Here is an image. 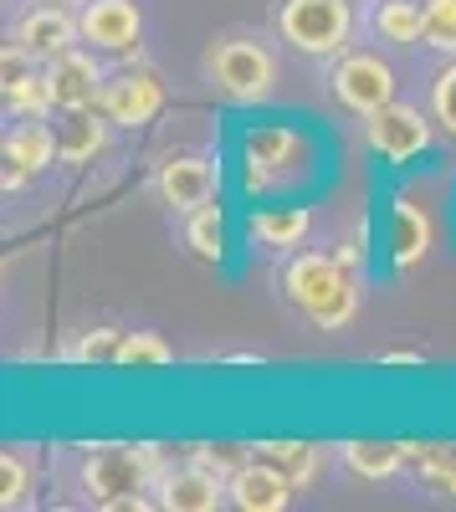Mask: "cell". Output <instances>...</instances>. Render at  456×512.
Wrapping results in <instances>:
<instances>
[{"label": "cell", "instance_id": "cell-23", "mask_svg": "<svg viewBox=\"0 0 456 512\" xmlns=\"http://www.w3.org/2000/svg\"><path fill=\"white\" fill-rule=\"evenodd\" d=\"M170 359H175V349L164 344L159 333L134 328V333H123V344H118V364H113V369H164Z\"/></svg>", "mask_w": 456, "mask_h": 512}, {"label": "cell", "instance_id": "cell-3", "mask_svg": "<svg viewBox=\"0 0 456 512\" xmlns=\"http://www.w3.org/2000/svg\"><path fill=\"white\" fill-rule=\"evenodd\" d=\"M277 31L293 52L339 57L354 36V11H349V0H282Z\"/></svg>", "mask_w": 456, "mask_h": 512}, {"label": "cell", "instance_id": "cell-22", "mask_svg": "<svg viewBox=\"0 0 456 512\" xmlns=\"http://www.w3.org/2000/svg\"><path fill=\"white\" fill-rule=\"evenodd\" d=\"M375 31L395 47H416L426 41V0H385L375 11Z\"/></svg>", "mask_w": 456, "mask_h": 512}, {"label": "cell", "instance_id": "cell-8", "mask_svg": "<svg viewBox=\"0 0 456 512\" xmlns=\"http://www.w3.org/2000/svg\"><path fill=\"white\" fill-rule=\"evenodd\" d=\"M293 492H298V482L267 456L241 461L236 472L226 477V502L241 507V512H282L287 502H293Z\"/></svg>", "mask_w": 456, "mask_h": 512}, {"label": "cell", "instance_id": "cell-10", "mask_svg": "<svg viewBox=\"0 0 456 512\" xmlns=\"http://www.w3.org/2000/svg\"><path fill=\"white\" fill-rule=\"evenodd\" d=\"M98 108L108 113L113 128H144V123L159 118V108H164V88H159V77H154V72H123V77L103 82Z\"/></svg>", "mask_w": 456, "mask_h": 512}, {"label": "cell", "instance_id": "cell-13", "mask_svg": "<svg viewBox=\"0 0 456 512\" xmlns=\"http://www.w3.org/2000/svg\"><path fill=\"white\" fill-rule=\"evenodd\" d=\"M16 41H21V47H26L36 62H52L57 52L72 47V41H82V26H77V16H67V6H52V0H41L36 11L21 16Z\"/></svg>", "mask_w": 456, "mask_h": 512}, {"label": "cell", "instance_id": "cell-4", "mask_svg": "<svg viewBox=\"0 0 456 512\" xmlns=\"http://www.w3.org/2000/svg\"><path fill=\"white\" fill-rule=\"evenodd\" d=\"M308 164V139L287 123H257L241 134V175H246V190H272V185H287L293 175H303Z\"/></svg>", "mask_w": 456, "mask_h": 512}, {"label": "cell", "instance_id": "cell-31", "mask_svg": "<svg viewBox=\"0 0 456 512\" xmlns=\"http://www.w3.org/2000/svg\"><path fill=\"white\" fill-rule=\"evenodd\" d=\"M52 6H67V0H52Z\"/></svg>", "mask_w": 456, "mask_h": 512}, {"label": "cell", "instance_id": "cell-24", "mask_svg": "<svg viewBox=\"0 0 456 512\" xmlns=\"http://www.w3.org/2000/svg\"><path fill=\"white\" fill-rule=\"evenodd\" d=\"M257 456H267V461H277L287 477H293L298 487H308L313 482V472H318V446L313 441H262L257 446Z\"/></svg>", "mask_w": 456, "mask_h": 512}, {"label": "cell", "instance_id": "cell-16", "mask_svg": "<svg viewBox=\"0 0 456 512\" xmlns=\"http://www.w3.org/2000/svg\"><path fill=\"white\" fill-rule=\"evenodd\" d=\"M216 185H221L216 164L200 159V154H180V159H170V164L159 169V195H164V205L185 210V216H190L195 205L216 200Z\"/></svg>", "mask_w": 456, "mask_h": 512}, {"label": "cell", "instance_id": "cell-1", "mask_svg": "<svg viewBox=\"0 0 456 512\" xmlns=\"http://www.w3.org/2000/svg\"><path fill=\"white\" fill-rule=\"evenodd\" d=\"M282 292L313 328L339 333L359 313V282L344 256H323V251H298L282 272Z\"/></svg>", "mask_w": 456, "mask_h": 512}, {"label": "cell", "instance_id": "cell-12", "mask_svg": "<svg viewBox=\"0 0 456 512\" xmlns=\"http://www.w3.org/2000/svg\"><path fill=\"white\" fill-rule=\"evenodd\" d=\"M47 88H52V108H62V113L98 108V98H103V72H98V62H93L88 52L67 47V52H57V57L47 62Z\"/></svg>", "mask_w": 456, "mask_h": 512}, {"label": "cell", "instance_id": "cell-2", "mask_svg": "<svg viewBox=\"0 0 456 512\" xmlns=\"http://www.w3.org/2000/svg\"><path fill=\"white\" fill-rule=\"evenodd\" d=\"M154 446H129V441H103L88 446L82 456V487L88 497L108 512H129V507H149V487H154Z\"/></svg>", "mask_w": 456, "mask_h": 512}, {"label": "cell", "instance_id": "cell-18", "mask_svg": "<svg viewBox=\"0 0 456 512\" xmlns=\"http://www.w3.org/2000/svg\"><path fill=\"white\" fill-rule=\"evenodd\" d=\"M57 149H62L67 164L98 159V154L108 149V113H103V108H77V113H67L62 128H57Z\"/></svg>", "mask_w": 456, "mask_h": 512}, {"label": "cell", "instance_id": "cell-6", "mask_svg": "<svg viewBox=\"0 0 456 512\" xmlns=\"http://www.w3.org/2000/svg\"><path fill=\"white\" fill-rule=\"evenodd\" d=\"M364 139L380 159L410 164V159H421L431 149V118L421 108H410V103H385L380 113L364 118Z\"/></svg>", "mask_w": 456, "mask_h": 512}, {"label": "cell", "instance_id": "cell-15", "mask_svg": "<svg viewBox=\"0 0 456 512\" xmlns=\"http://www.w3.org/2000/svg\"><path fill=\"white\" fill-rule=\"evenodd\" d=\"M52 159H62V149H57V134L47 123H36V118H26L21 128H11L6 134V190H21L36 169H47Z\"/></svg>", "mask_w": 456, "mask_h": 512}, {"label": "cell", "instance_id": "cell-14", "mask_svg": "<svg viewBox=\"0 0 456 512\" xmlns=\"http://www.w3.org/2000/svg\"><path fill=\"white\" fill-rule=\"evenodd\" d=\"M36 57L21 47H6V57H0V88H6V103L21 113V118H41L52 113V88H47V72L31 67Z\"/></svg>", "mask_w": 456, "mask_h": 512}, {"label": "cell", "instance_id": "cell-5", "mask_svg": "<svg viewBox=\"0 0 456 512\" xmlns=\"http://www.w3.org/2000/svg\"><path fill=\"white\" fill-rule=\"evenodd\" d=\"M205 77H211V88L236 98V103H257L272 93L277 82V62L262 41H246V36H231V41H216L211 52H205Z\"/></svg>", "mask_w": 456, "mask_h": 512}, {"label": "cell", "instance_id": "cell-20", "mask_svg": "<svg viewBox=\"0 0 456 512\" xmlns=\"http://www.w3.org/2000/svg\"><path fill=\"white\" fill-rule=\"evenodd\" d=\"M344 466L364 482H385L405 466V441H344Z\"/></svg>", "mask_w": 456, "mask_h": 512}, {"label": "cell", "instance_id": "cell-30", "mask_svg": "<svg viewBox=\"0 0 456 512\" xmlns=\"http://www.w3.org/2000/svg\"><path fill=\"white\" fill-rule=\"evenodd\" d=\"M344 262H349V267H359V262H364V226H354V236L344 241Z\"/></svg>", "mask_w": 456, "mask_h": 512}, {"label": "cell", "instance_id": "cell-21", "mask_svg": "<svg viewBox=\"0 0 456 512\" xmlns=\"http://www.w3.org/2000/svg\"><path fill=\"white\" fill-rule=\"evenodd\" d=\"M185 246L200 256V262H226V210H221L216 200H205V205L190 210Z\"/></svg>", "mask_w": 456, "mask_h": 512}, {"label": "cell", "instance_id": "cell-17", "mask_svg": "<svg viewBox=\"0 0 456 512\" xmlns=\"http://www.w3.org/2000/svg\"><path fill=\"white\" fill-rule=\"evenodd\" d=\"M431 216L410 200V195H395L390 205V267L395 272H416L426 256H431Z\"/></svg>", "mask_w": 456, "mask_h": 512}, {"label": "cell", "instance_id": "cell-9", "mask_svg": "<svg viewBox=\"0 0 456 512\" xmlns=\"http://www.w3.org/2000/svg\"><path fill=\"white\" fill-rule=\"evenodd\" d=\"M77 26H82V41L98 52H134L139 47V31H144V16L134 0H88L77 11Z\"/></svg>", "mask_w": 456, "mask_h": 512}, {"label": "cell", "instance_id": "cell-27", "mask_svg": "<svg viewBox=\"0 0 456 512\" xmlns=\"http://www.w3.org/2000/svg\"><path fill=\"white\" fill-rule=\"evenodd\" d=\"M118 344H123L118 328H88L72 344V359L77 364H118Z\"/></svg>", "mask_w": 456, "mask_h": 512}, {"label": "cell", "instance_id": "cell-19", "mask_svg": "<svg viewBox=\"0 0 456 512\" xmlns=\"http://www.w3.org/2000/svg\"><path fill=\"white\" fill-rule=\"evenodd\" d=\"M308 231H313V210L308 205H267V210H252V241H262L267 251H293V246H303Z\"/></svg>", "mask_w": 456, "mask_h": 512}, {"label": "cell", "instance_id": "cell-29", "mask_svg": "<svg viewBox=\"0 0 456 512\" xmlns=\"http://www.w3.org/2000/svg\"><path fill=\"white\" fill-rule=\"evenodd\" d=\"M431 118L446 128V134L456 139V62L431 82Z\"/></svg>", "mask_w": 456, "mask_h": 512}, {"label": "cell", "instance_id": "cell-7", "mask_svg": "<svg viewBox=\"0 0 456 512\" xmlns=\"http://www.w3.org/2000/svg\"><path fill=\"white\" fill-rule=\"evenodd\" d=\"M334 98L349 108V113H380L385 103H395V72L390 62H380L375 52H349L339 67H334Z\"/></svg>", "mask_w": 456, "mask_h": 512}, {"label": "cell", "instance_id": "cell-28", "mask_svg": "<svg viewBox=\"0 0 456 512\" xmlns=\"http://www.w3.org/2000/svg\"><path fill=\"white\" fill-rule=\"evenodd\" d=\"M426 47L456 52V0H426Z\"/></svg>", "mask_w": 456, "mask_h": 512}, {"label": "cell", "instance_id": "cell-11", "mask_svg": "<svg viewBox=\"0 0 456 512\" xmlns=\"http://www.w3.org/2000/svg\"><path fill=\"white\" fill-rule=\"evenodd\" d=\"M159 487V507H170V512H216L226 502V477H216L211 466H200L195 456L185 466H175V472H159L154 477Z\"/></svg>", "mask_w": 456, "mask_h": 512}, {"label": "cell", "instance_id": "cell-26", "mask_svg": "<svg viewBox=\"0 0 456 512\" xmlns=\"http://www.w3.org/2000/svg\"><path fill=\"white\" fill-rule=\"evenodd\" d=\"M31 502V466L21 451H6L0 456V507H26Z\"/></svg>", "mask_w": 456, "mask_h": 512}, {"label": "cell", "instance_id": "cell-25", "mask_svg": "<svg viewBox=\"0 0 456 512\" xmlns=\"http://www.w3.org/2000/svg\"><path fill=\"white\" fill-rule=\"evenodd\" d=\"M405 461H416L421 477H431L436 487H446L456 497V446H410L405 441Z\"/></svg>", "mask_w": 456, "mask_h": 512}]
</instances>
